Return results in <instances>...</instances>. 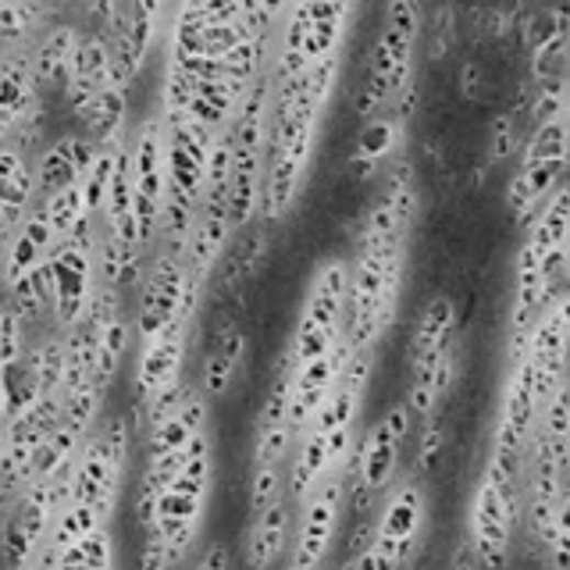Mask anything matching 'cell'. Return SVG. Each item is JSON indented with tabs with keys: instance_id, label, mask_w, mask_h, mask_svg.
Returning <instances> with one entry per match:
<instances>
[{
	"instance_id": "277c9868",
	"label": "cell",
	"mask_w": 570,
	"mask_h": 570,
	"mask_svg": "<svg viewBox=\"0 0 570 570\" xmlns=\"http://www.w3.org/2000/svg\"><path fill=\"white\" fill-rule=\"evenodd\" d=\"M186 282H189V271H186L182 257H171V254L160 250L150 260V268H146L143 282H139V303H136L139 346L150 343L154 335H160L175 317H179Z\"/></svg>"
},
{
	"instance_id": "7c38bea8",
	"label": "cell",
	"mask_w": 570,
	"mask_h": 570,
	"mask_svg": "<svg viewBox=\"0 0 570 570\" xmlns=\"http://www.w3.org/2000/svg\"><path fill=\"white\" fill-rule=\"evenodd\" d=\"M521 150H524L521 125L510 119V114H495L492 133H489V160H492V165H500V160H510Z\"/></svg>"
},
{
	"instance_id": "30bf717a",
	"label": "cell",
	"mask_w": 570,
	"mask_h": 570,
	"mask_svg": "<svg viewBox=\"0 0 570 570\" xmlns=\"http://www.w3.org/2000/svg\"><path fill=\"white\" fill-rule=\"evenodd\" d=\"M40 208L47 211L51 225L57 232V239H68L71 232H76L86 222V217H90V211H86V197H82V182L65 189V193L51 197V200H43Z\"/></svg>"
},
{
	"instance_id": "6da1fadb",
	"label": "cell",
	"mask_w": 570,
	"mask_h": 570,
	"mask_svg": "<svg viewBox=\"0 0 570 570\" xmlns=\"http://www.w3.org/2000/svg\"><path fill=\"white\" fill-rule=\"evenodd\" d=\"M425 535H428V492L414 474L400 478L385 492V500L375 514L371 557L378 570H411L417 563V552L425 549Z\"/></svg>"
},
{
	"instance_id": "9c48e42d",
	"label": "cell",
	"mask_w": 570,
	"mask_h": 570,
	"mask_svg": "<svg viewBox=\"0 0 570 570\" xmlns=\"http://www.w3.org/2000/svg\"><path fill=\"white\" fill-rule=\"evenodd\" d=\"M286 467H250V481H246V510L250 517H260L279 500H286Z\"/></svg>"
},
{
	"instance_id": "4fadbf2b",
	"label": "cell",
	"mask_w": 570,
	"mask_h": 570,
	"mask_svg": "<svg viewBox=\"0 0 570 570\" xmlns=\"http://www.w3.org/2000/svg\"><path fill=\"white\" fill-rule=\"evenodd\" d=\"M443 449H446V428L438 425L435 417H428V425L425 432H421V443H417V460H414V471L417 474H428L435 460L443 457Z\"/></svg>"
},
{
	"instance_id": "5b68a950",
	"label": "cell",
	"mask_w": 570,
	"mask_h": 570,
	"mask_svg": "<svg viewBox=\"0 0 570 570\" xmlns=\"http://www.w3.org/2000/svg\"><path fill=\"white\" fill-rule=\"evenodd\" d=\"M292 532H297V506L279 500L271 510H265L260 517H250L243 535V567L246 570H271L279 563L289 546H292Z\"/></svg>"
},
{
	"instance_id": "ac0fdd59",
	"label": "cell",
	"mask_w": 570,
	"mask_h": 570,
	"mask_svg": "<svg viewBox=\"0 0 570 570\" xmlns=\"http://www.w3.org/2000/svg\"><path fill=\"white\" fill-rule=\"evenodd\" d=\"M567 271H570V250H567Z\"/></svg>"
},
{
	"instance_id": "9a60e30c",
	"label": "cell",
	"mask_w": 570,
	"mask_h": 570,
	"mask_svg": "<svg viewBox=\"0 0 570 570\" xmlns=\"http://www.w3.org/2000/svg\"><path fill=\"white\" fill-rule=\"evenodd\" d=\"M446 570H481V563H478V557L471 552V546L460 543L457 549H452V557H449V563H446Z\"/></svg>"
},
{
	"instance_id": "ba28073f",
	"label": "cell",
	"mask_w": 570,
	"mask_h": 570,
	"mask_svg": "<svg viewBox=\"0 0 570 570\" xmlns=\"http://www.w3.org/2000/svg\"><path fill=\"white\" fill-rule=\"evenodd\" d=\"M521 165H570V133L567 122L557 119L549 125L532 128L528 143L521 150Z\"/></svg>"
},
{
	"instance_id": "8992f818",
	"label": "cell",
	"mask_w": 570,
	"mask_h": 570,
	"mask_svg": "<svg viewBox=\"0 0 570 570\" xmlns=\"http://www.w3.org/2000/svg\"><path fill=\"white\" fill-rule=\"evenodd\" d=\"M125 119H128V93L114 90V86H108L90 108H82L76 114L79 133L97 146H111L125 139Z\"/></svg>"
},
{
	"instance_id": "3957f363",
	"label": "cell",
	"mask_w": 570,
	"mask_h": 570,
	"mask_svg": "<svg viewBox=\"0 0 570 570\" xmlns=\"http://www.w3.org/2000/svg\"><path fill=\"white\" fill-rule=\"evenodd\" d=\"M346 517V471L332 474L317 492L297 510V532H292L289 560L282 570H325L335 538Z\"/></svg>"
},
{
	"instance_id": "7a4b0ae2",
	"label": "cell",
	"mask_w": 570,
	"mask_h": 570,
	"mask_svg": "<svg viewBox=\"0 0 570 570\" xmlns=\"http://www.w3.org/2000/svg\"><path fill=\"white\" fill-rule=\"evenodd\" d=\"M521 524H524L521 503L510 500V495L481 471L478 485L471 492V503H467V535H463V543L471 546L481 570H506Z\"/></svg>"
},
{
	"instance_id": "52a82bcc",
	"label": "cell",
	"mask_w": 570,
	"mask_h": 570,
	"mask_svg": "<svg viewBox=\"0 0 570 570\" xmlns=\"http://www.w3.org/2000/svg\"><path fill=\"white\" fill-rule=\"evenodd\" d=\"M406 139V122L396 111H382L371 122H360L354 136V154L364 160H375V165H385V160L400 157Z\"/></svg>"
},
{
	"instance_id": "2e32d148",
	"label": "cell",
	"mask_w": 570,
	"mask_h": 570,
	"mask_svg": "<svg viewBox=\"0 0 570 570\" xmlns=\"http://www.w3.org/2000/svg\"><path fill=\"white\" fill-rule=\"evenodd\" d=\"M478 86H481V71H478V65L474 62H467L463 68H460V93L471 100V97H478Z\"/></svg>"
},
{
	"instance_id": "5bb4252c",
	"label": "cell",
	"mask_w": 570,
	"mask_h": 570,
	"mask_svg": "<svg viewBox=\"0 0 570 570\" xmlns=\"http://www.w3.org/2000/svg\"><path fill=\"white\" fill-rule=\"evenodd\" d=\"M228 567H232V552H228V546H225V543H214L208 552H203L200 563H197L193 570H228Z\"/></svg>"
},
{
	"instance_id": "e0dca14e",
	"label": "cell",
	"mask_w": 570,
	"mask_h": 570,
	"mask_svg": "<svg viewBox=\"0 0 570 570\" xmlns=\"http://www.w3.org/2000/svg\"><path fill=\"white\" fill-rule=\"evenodd\" d=\"M521 570H549V560H546V552H538L535 560H528Z\"/></svg>"
},
{
	"instance_id": "8fae6325",
	"label": "cell",
	"mask_w": 570,
	"mask_h": 570,
	"mask_svg": "<svg viewBox=\"0 0 570 570\" xmlns=\"http://www.w3.org/2000/svg\"><path fill=\"white\" fill-rule=\"evenodd\" d=\"M203 435H208V432H203ZM193 438H197V432L189 428L182 417H171V421H165V425L154 428L150 435L143 438V443H146V460L165 457V452H175V449H186L189 443H193Z\"/></svg>"
}]
</instances>
